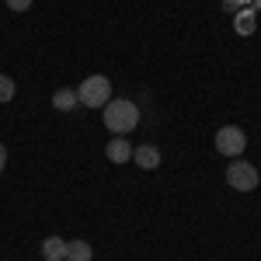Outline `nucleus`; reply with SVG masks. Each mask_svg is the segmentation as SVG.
<instances>
[{
	"instance_id": "nucleus-11",
	"label": "nucleus",
	"mask_w": 261,
	"mask_h": 261,
	"mask_svg": "<svg viewBox=\"0 0 261 261\" xmlns=\"http://www.w3.org/2000/svg\"><path fill=\"white\" fill-rule=\"evenodd\" d=\"M14 91H18V87H14V81H11L7 73H0V105H7V101L14 98Z\"/></svg>"
},
{
	"instance_id": "nucleus-1",
	"label": "nucleus",
	"mask_w": 261,
	"mask_h": 261,
	"mask_svg": "<svg viewBox=\"0 0 261 261\" xmlns=\"http://www.w3.org/2000/svg\"><path fill=\"white\" fill-rule=\"evenodd\" d=\"M105 125H108V133H133L136 125H140V105H133V101L125 98H115L105 105Z\"/></svg>"
},
{
	"instance_id": "nucleus-12",
	"label": "nucleus",
	"mask_w": 261,
	"mask_h": 261,
	"mask_svg": "<svg viewBox=\"0 0 261 261\" xmlns=\"http://www.w3.org/2000/svg\"><path fill=\"white\" fill-rule=\"evenodd\" d=\"M7 7H11V11H28V7H32V0H7Z\"/></svg>"
},
{
	"instance_id": "nucleus-10",
	"label": "nucleus",
	"mask_w": 261,
	"mask_h": 261,
	"mask_svg": "<svg viewBox=\"0 0 261 261\" xmlns=\"http://www.w3.org/2000/svg\"><path fill=\"white\" fill-rule=\"evenodd\" d=\"M258 24H254V11H244V14H237V32L241 35H251Z\"/></svg>"
},
{
	"instance_id": "nucleus-7",
	"label": "nucleus",
	"mask_w": 261,
	"mask_h": 261,
	"mask_svg": "<svg viewBox=\"0 0 261 261\" xmlns=\"http://www.w3.org/2000/svg\"><path fill=\"white\" fill-rule=\"evenodd\" d=\"M53 105H56V112H73L81 98H77V87H60L56 94H53Z\"/></svg>"
},
{
	"instance_id": "nucleus-13",
	"label": "nucleus",
	"mask_w": 261,
	"mask_h": 261,
	"mask_svg": "<svg viewBox=\"0 0 261 261\" xmlns=\"http://www.w3.org/2000/svg\"><path fill=\"white\" fill-rule=\"evenodd\" d=\"M4 167H7V146L0 143V174H4Z\"/></svg>"
},
{
	"instance_id": "nucleus-9",
	"label": "nucleus",
	"mask_w": 261,
	"mask_h": 261,
	"mask_svg": "<svg viewBox=\"0 0 261 261\" xmlns=\"http://www.w3.org/2000/svg\"><path fill=\"white\" fill-rule=\"evenodd\" d=\"M63 254H66V241H63V237L53 233V237H45V241H42V258H56V261H60Z\"/></svg>"
},
{
	"instance_id": "nucleus-2",
	"label": "nucleus",
	"mask_w": 261,
	"mask_h": 261,
	"mask_svg": "<svg viewBox=\"0 0 261 261\" xmlns=\"http://www.w3.org/2000/svg\"><path fill=\"white\" fill-rule=\"evenodd\" d=\"M77 98H81L84 108H105L112 101V84H108V77H101V73H91L77 87Z\"/></svg>"
},
{
	"instance_id": "nucleus-8",
	"label": "nucleus",
	"mask_w": 261,
	"mask_h": 261,
	"mask_svg": "<svg viewBox=\"0 0 261 261\" xmlns=\"http://www.w3.org/2000/svg\"><path fill=\"white\" fill-rule=\"evenodd\" d=\"M91 258H94V251H91L87 241H66V254H63V261H91Z\"/></svg>"
},
{
	"instance_id": "nucleus-5",
	"label": "nucleus",
	"mask_w": 261,
	"mask_h": 261,
	"mask_svg": "<svg viewBox=\"0 0 261 261\" xmlns=\"http://www.w3.org/2000/svg\"><path fill=\"white\" fill-rule=\"evenodd\" d=\"M105 157L112 164H129L133 161V146H129L125 136H115V140H108V146H105Z\"/></svg>"
},
{
	"instance_id": "nucleus-6",
	"label": "nucleus",
	"mask_w": 261,
	"mask_h": 261,
	"mask_svg": "<svg viewBox=\"0 0 261 261\" xmlns=\"http://www.w3.org/2000/svg\"><path fill=\"white\" fill-rule=\"evenodd\" d=\"M133 161L140 164L143 171H153V167L161 164V150H157L153 143H143V146H136V150H133Z\"/></svg>"
},
{
	"instance_id": "nucleus-14",
	"label": "nucleus",
	"mask_w": 261,
	"mask_h": 261,
	"mask_svg": "<svg viewBox=\"0 0 261 261\" xmlns=\"http://www.w3.org/2000/svg\"><path fill=\"white\" fill-rule=\"evenodd\" d=\"M45 261H56V258H45ZM60 261H63V258H60Z\"/></svg>"
},
{
	"instance_id": "nucleus-3",
	"label": "nucleus",
	"mask_w": 261,
	"mask_h": 261,
	"mask_svg": "<svg viewBox=\"0 0 261 261\" xmlns=\"http://www.w3.org/2000/svg\"><path fill=\"white\" fill-rule=\"evenodd\" d=\"M258 181H261V174H258V167H254L251 161H233L230 167H226V185L237 188V192H254Z\"/></svg>"
},
{
	"instance_id": "nucleus-4",
	"label": "nucleus",
	"mask_w": 261,
	"mask_h": 261,
	"mask_svg": "<svg viewBox=\"0 0 261 261\" xmlns=\"http://www.w3.org/2000/svg\"><path fill=\"white\" fill-rule=\"evenodd\" d=\"M244 146H247V133H244L241 125H223L220 133H216V150H220L223 157H241Z\"/></svg>"
}]
</instances>
